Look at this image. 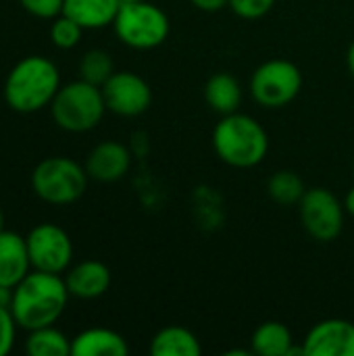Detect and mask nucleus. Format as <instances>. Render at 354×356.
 Instances as JSON below:
<instances>
[{
	"mask_svg": "<svg viewBox=\"0 0 354 356\" xmlns=\"http://www.w3.org/2000/svg\"><path fill=\"white\" fill-rule=\"evenodd\" d=\"M69 296L65 277L31 269L13 288L10 313L19 330L25 332L54 325L65 313Z\"/></svg>",
	"mask_w": 354,
	"mask_h": 356,
	"instance_id": "f257e3e1",
	"label": "nucleus"
},
{
	"mask_svg": "<svg viewBox=\"0 0 354 356\" xmlns=\"http://www.w3.org/2000/svg\"><path fill=\"white\" fill-rule=\"evenodd\" d=\"M61 88L58 67L40 54L21 58L4 79V102L17 113H38L50 106Z\"/></svg>",
	"mask_w": 354,
	"mask_h": 356,
	"instance_id": "f03ea898",
	"label": "nucleus"
},
{
	"mask_svg": "<svg viewBox=\"0 0 354 356\" xmlns=\"http://www.w3.org/2000/svg\"><path fill=\"white\" fill-rule=\"evenodd\" d=\"M211 140L215 154L236 169L257 167L269 152V136L265 127L255 117L238 111L221 117Z\"/></svg>",
	"mask_w": 354,
	"mask_h": 356,
	"instance_id": "7ed1b4c3",
	"label": "nucleus"
},
{
	"mask_svg": "<svg viewBox=\"0 0 354 356\" xmlns=\"http://www.w3.org/2000/svg\"><path fill=\"white\" fill-rule=\"evenodd\" d=\"M106 111L108 108L102 96V88L81 77L61 86L50 102L52 121L61 129L71 134H83L94 129L102 121Z\"/></svg>",
	"mask_w": 354,
	"mask_h": 356,
	"instance_id": "20e7f679",
	"label": "nucleus"
},
{
	"mask_svg": "<svg viewBox=\"0 0 354 356\" xmlns=\"http://www.w3.org/2000/svg\"><path fill=\"white\" fill-rule=\"evenodd\" d=\"M88 171L69 156H48L40 161L31 173L35 196L52 207L77 202L88 188Z\"/></svg>",
	"mask_w": 354,
	"mask_h": 356,
	"instance_id": "39448f33",
	"label": "nucleus"
},
{
	"mask_svg": "<svg viewBox=\"0 0 354 356\" xmlns=\"http://www.w3.org/2000/svg\"><path fill=\"white\" fill-rule=\"evenodd\" d=\"M113 29L125 46L134 50H152L169 38L171 23L167 13L150 0L121 2Z\"/></svg>",
	"mask_w": 354,
	"mask_h": 356,
	"instance_id": "423d86ee",
	"label": "nucleus"
},
{
	"mask_svg": "<svg viewBox=\"0 0 354 356\" xmlns=\"http://www.w3.org/2000/svg\"><path fill=\"white\" fill-rule=\"evenodd\" d=\"M303 90L300 69L286 58H271L257 67L250 77V94L265 108H282L290 104Z\"/></svg>",
	"mask_w": 354,
	"mask_h": 356,
	"instance_id": "0eeeda50",
	"label": "nucleus"
},
{
	"mask_svg": "<svg viewBox=\"0 0 354 356\" xmlns=\"http://www.w3.org/2000/svg\"><path fill=\"white\" fill-rule=\"evenodd\" d=\"M303 227L317 242H332L344 227V202L328 188H311L298 202Z\"/></svg>",
	"mask_w": 354,
	"mask_h": 356,
	"instance_id": "6e6552de",
	"label": "nucleus"
},
{
	"mask_svg": "<svg viewBox=\"0 0 354 356\" xmlns=\"http://www.w3.org/2000/svg\"><path fill=\"white\" fill-rule=\"evenodd\" d=\"M31 269L46 273H65L73 261V242L56 223H40L25 238Z\"/></svg>",
	"mask_w": 354,
	"mask_h": 356,
	"instance_id": "1a4fd4ad",
	"label": "nucleus"
},
{
	"mask_svg": "<svg viewBox=\"0 0 354 356\" xmlns=\"http://www.w3.org/2000/svg\"><path fill=\"white\" fill-rule=\"evenodd\" d=\"M106 108L119 117H138L152 104V90L134 71H115L102 86Z\"/></svg>",
	"mask_w": 354,
	"mask_h": 356,
	"instance_id": "9d476101",
	"label": "nucleus"
},
{
	"mask_svg": "<svg viewBox=\"0 0 354 356\" xmlns=\"http://www.w3.org/2000/svg\"><path fill=\"white\" fill-rule=\"evenodd\" d=\"M307 356H354V323L325 319L311 327L303 342Z\"/></svg>",
	"mask_w": 354,
	"mask_h": 356,
	"instance_id": "9b49d317",
	"label": "nucleus"
},
{
	"mask_svg": "<svg viewBox=\"0 0 354 356\" xmlns=\"http://www.w3.org/2000/svg\"><path fill=\"white\" fill-rule=\"evenodd\" d=\"M83 167H86L90 179H96L102 184H113V181H119L121 177H125V173L129 171L131 152L121 142L106 140L90 150Z\"/></svg>",
	"mask_w": 354,
	"mask_h": 356,
	"instance_id": "f8f14e48",
	"label": "nucleus"
},
{
	"mask_svg": "<svg viewBox=\"0 0 354 356\" xmlns=\"http://www.w3.org/2000/svg\"><path fill=\"white\" fill-rule=\"evenodd\" d=\"M65 284L73 298L94 300L106 294V290L111 288V271L100 261H81L75 267L67 269Z\"/></svg>",
	"mask_w": 354,
	"mask_h": 356,
	"instance_id": "ddd939ff",
	"label": "nucleus"
},
{
	"mask_svg": "<svg viewBox=\"0 0 354 356\" xmlns=\"http://www.w3.org/2000/svg\"><path fill=\"white\" fill-rule=\"evenodd\" d=\"M31 271L27 242L17 232H0V286L15 288Z\"/></svg>",
	"mask_w": 354,
	"mask_h": 356,
	"instance_id": "4468645a",
	"label": "nucleus"
},
{
	"mask_svg": "<svg viewBox=\"0 0 354 356\" xmlns=\"http://www.w3.org/2000/svg\"><path fill=\"white\" fill-rule=\"evenodd\" d=\"M129 346L125 338L106 327H90L71 340L73 356H125Z\"/></svg>",
	"mask_w": 354,
	"mask_h": 356,
	"instance_id": "2eb2a0df",
	"label": "nucleus"
},
{
	"mask_svg": "<svg viewBox=\"0 0 354 356\" xmlns=\"http://www.w3.org/2000/svg\"><path fill=\"white\" fill-rule=\"evenodd\" d=\"M121 0H65L63 13L83 29H102L113 25Z\"/></svg>",
	"mask_w": 354,
	"mask_h": 356,
	"instance_id": "dca6fc26",
	"label": "nucleus"
},
{
	"mask_svg": "<svg viewBox=\"0 0 354 356\" xmlns=\"http://www.w3.org/2000/svg\"><path fill=\"white\" fill-rule=\"evenodd\" d=\"M200 353V340L182 325H167L159 330L150 342V355L154 356H198Z\"/></svg>",
	"mask_w": 354,
	"mask_h": 356,
	"instance_id": "f3484780",
	"label": "nucleus"
},
{
	"mask_svg": "<svg viewBox=\"0 0 354 356\" xmlns=\"http://www.w3.org/2000/svg\"><path fill=\"white\" fill-rule=\"evenodd\" d=\"M204 100L215 113L230 115L236 113L242 102V88L232 73H215L204 86Z\"/></svg>",
	"mask_w": 354,
	"mask_h": 356,
	"instance_id": "a211bd4d",
	"label": "nucleus"
},
{
	"mask_svg": "<svg viewBox=\"0 0 354 356\" xmlns=\"http://www.w3.org/2000/svg\"><path fill=\"white\" fill-rule=\"evenodd\" d=\"M292 346V332L280 321L261 323L250 338V350L259 356H288Z\"/></svg>",
	"mask_w": 354,
	"mask_h": 356,
	"instance_id": "6ab92c4d",
	"label": "nucleus"
},
{
	"mask_svg": "<svg viewBox=\"0 0 354 356\" xmlns=\"http://www.w3.org/2000/svg\"><path fill=\"white\" fill-rule=\"evenodd\" d=\"M25 350L31 356H69L71 340L54 325H46L29 332Z\"/></svg>",
	"mask_w": 354,
	"mask_h": 356,
	"instance_id": "aec40b11",
	"label": "nucleus"
},
{
	"mask_svg": "<svg viewBox=\"0 0 354 356\" xmlns=\"http://www.w3.org/2000/svg\"><path fill=\"white\" fill-rule=\"evenodd\" d=\"M267 192L277 204L290 207V204L300 202L307 188H305V181H303V177L298 173H294V171H277V173H273L269 177Z\"/></svg>",
	"mask_w": 354,
	"mask_h": 356,
	"instance_id": "412c9836",
	"label": "nucleus"
},
{
	"mask_svg": "<svg viewBox=\"0 0 354 356\" xmlns=\"http://www.w3.org/2000/svg\"><path fill=\"white\" fill-rule=\"evenodd\" d=\"M115 73V63L106 50L94 48L88 50L81 60H79V77L94 83V86H104V81Z\"/></svg>",
	"mask_w": 354,
	"mask_h": 356,
	"instance_id": "4be33fe9",
	"label": "nucleus"
},
{
	"mask_svg": "<svg viewBox=\"0 0 354 356\" xmlns=\"http://www.w3.org/2000/svg\"><path fill=\"white\" fill-rule=\"evenodd\" d=\"M81 33H83V27L77 21H73L71 17H67L65 13H61L58 17L52 19L50 40L56 48H61V50L75 48L81 40Z\"/></svg>",
	"mask_w": 354,
	"mask_h": 356,
	"instance_id": "5701e85b",
	"label": "nucleus"
},
{
	"mask_svg": "<svg viewBox=\"0 0 354 356\" xmlns=\"http://www.w3.org/2000/svg\"><path fill=\"white\" fill-rule=\"evenodd\" d=\"M275 0H230V8L242 19H261L273 8Z\"/></svg>",
	"mask_w": 354,
	"mask_h": 356,
	"instance_id": "b1692460",
	"label": "nucleus"
},
{
	"mask_svg": "<svg viewBox=\"0 0 354 356\" xmlns=\"http://www.w3.org/2000/svg\"><path fill=\"white\" fill-rule=\"evenodd\" d=\"M19 4L38 19H54L63 13L65 0H19Z\"/></svg>",
	"mask_w": 354,
	"mask_h": 356,
	"instance_id": "393cba45",
	"label": "nucleus"
},
{
	"mask_svg": "<svg viewBox=\"0 0 354 356\" xmlns=\"http://www.w3.org/2000/svg\"><path fill=\"white\" fill-rule=\"evenodd\" d=\"M17 321L10 313V309L0 307V356H6L15 346L17 336Z\"/></svg>",
	"mask_w": 354,
	"mask_h": 356,
	"instance_id": "a878e982",
	"label": "nucleus"
},
{
	"mask_svg": "<svg viewBox=\"0 0 354 356\" xmlns=\"http://www.w3.org/2000/svg\"><path fill=\"white\" fill-rule=\"evenodd\" d=\"M196 8L204 10V13H217L221 8H225L230 4V0H190Z\"/></svg>",
	"mask_w": 354,
	"mask_h": 356,
	"instance_id": "bb28decb",
	"label": "nucleus"
},
{
	"mask_svg": "<svg viewBox=\"0 0 354 356\" xmlns=\"http://www.w3.org/2000/svg\"><path fill=\"white\" fill-rule=\"evenodd\" d=\"M10 300H13V288L0 286V307L10 309Z\"/></svg>",
	"mask_w": 354,
	"mask_h": 356,
	"instance_id": "cd10ccee",
	"label": "nucleus"
},
{
	"mask_svg": "<svg viewBox=\"0 0 354 356\" xmlns=\"http://www.w3.org/2000/svg\"><path fill=\"white\" fill-rule=\"evenodd\" d=\"M344 211H346V215H353L354 217V188H351L348 192H346V196H344Z\"/></svg>",
	"mask_w": 354,
	"mask_h": 356,
	"instance_id": "c85d7f7f",
	"label": "nucleus"
},
{
	"mask_svg": "<svg viewBox=\"0 0 354 356\" xmlns=\"http://www.w3.org/2000/svg\"><path fill=\"white\" fill-rule=\"evenodd\" d=\"M346 63H348V71H351V75L354 77V40H353V44H351V48H348Z\"/></svg>",
	"mask_w": 354,
	"mask_h": 356,
	"instance_id": "c756f323",
	"label": "nucleus"
},
{
	"mask_svg": "<svg viewBox=\"0 0 354 356\" xmlns=\"http://www.w3.org/2000/svg\"><path fill=\"white\" fill-rule=\"evenodd\" d=\"M4 229V215H2V209H0V232Z\"/></svg>",
	"mask_w": 354,
	"mask_h": 356,
	"instance_id": "7c9ffc66",
	"label": "nucleus"
},
{
	"mask_svg": "<svg viewBox=\"0 0 354 356\" xmlns=\"http://www.w3.org/2000/svg\"><path fill=\"white\" fill-rule=\"evenodd\" d=\"M121 2H142V0H121Z\"/></svg>",
	"mask_w": 354,
	"mask_h": 356,
	"instance_id": "2f4dec72",
	"label": "nucleus"
}]
</instances>
